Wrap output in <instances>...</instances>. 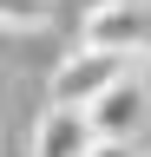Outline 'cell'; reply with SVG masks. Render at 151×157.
Here are the masks:
<instances>
[{"label": "cell", "instance_id": "obj_5", "mask_svg": "<svg viewBox=\"0 0 151 157\" xmlns=\"http://www.w3.org/2000/svg\"><path fill=\"white\" fill-rule=\"evenodd\" d=\"M59 0H0V26H46Z\"/></svg>", "mask_w": 151, "mask_h": 157}, {"label": "cell", "instance_id": "obj_4", "mask_svg": "<svg viewBox=\"0 0 151 157\" xmlns=\"http://www.w3.org/2000/svg\"><path fill=\"white\" fill-rule=\"evenodd\" d=\"M92 144H99V124H92L85 105H59L53 98L46 118L33 124V157H85Z\"/></svg>", "mask_w": 151, "mask_h": 157}, {"label": "cell", "instance_id": "obj_1", "mask_svg": "<svg viewBox=\"0 0 151 157\" xmlns=\"http://www.w3.org/2000/svg\"><path fill=\"white\" fill-rule=\"evenodd\" d=\"M131 72V59L125 52H105V46H72L59 66H53V98H59V105H92V98H99L105 85H118V78Z\"/></svg>", "mask_w": 151, "mask_h": 157}, {"label": "cell", "instance_id": "obj_6", "mask_svg": "<svg viewBox=\"0 0 151 157\" xmlns=\"http://www.w3.org/2000/svg\"><path fill=\"white\" fill-rule=\"evenodd\" d=\"M85 157H145V151H138V137H99Z\"/></svg>", "mask_w": 151, "mask_h": 157}, {"label": "cell", "instance_id": "obj_3", "mask_svg": "<svg viewBox=\"0 0 151 157\" xmlns=\"http://www.w3.org/2000/svg\"><path fill=\"white\" fill-rule=\"evenodd\" d=\"M85 111H92V124H99V137H138L145 118H151V85H145V72H125L118 85H105Z\"/></svg>", "mask_w": 151, "mask_h": 157}, {"label": "cell", "instance_id": "obj_7", "mask_svg": "<svg viewBox=\"0 0 151 157\" xmlns=\"http://www.w3.org/2000/svg\"><path fill=\"white\" fill-rule=\"evenodd\" d=\"M145 59H151V52H145ZM145 85H151V66H145Z\"/></svg>", "mask_w": 151, "mask_h": 157}, {"label": "cell", "instance_id": "obj_2", "mask_svg": "<svg viewBox=\"0 0 151 157\" xmlns=\"http://www.w3.org/2000/svg\"><path fill=\"white\" fill-rule=\"evenodd\" d=\"M85 46H105V52H125V59H145L151 52V0H99L79 26Z\"/></svg>", "mask_w": 151, "mask_h": 157}]
</instances>
